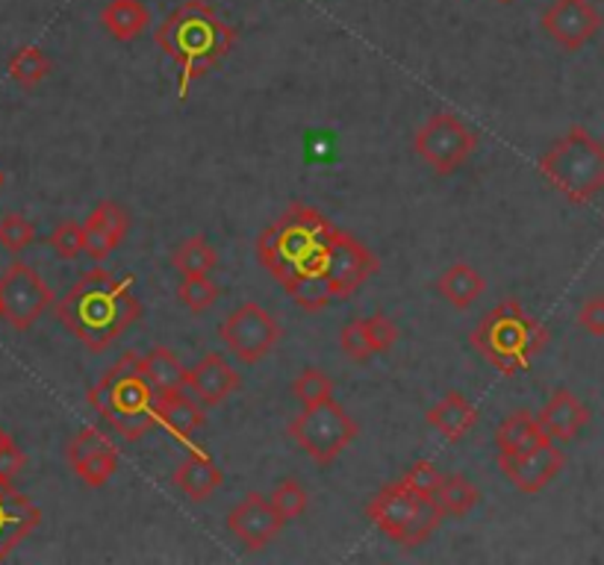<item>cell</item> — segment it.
<instances>
[{
	"label": "cell",
	"instance_id": "obj_1",
	"mask_svg": "<svg viewBox=\"0 0 604 565\" xmlns=\"http://www.w3.org/2000/svg\"><path fill=\"white\" fill-rule=\"evenodd\" d=\"M139 316L142 300L133 295V280L106 268L86 271L57 304V318L95 353H104Z\"/></svg>",
	"mask_w": 604,
	"mask_h": 565
},
{
	"label": "cell",
	"instance_id": "obj_2",
	"mask_svg": "<svg viewBox=\"0 0 604 565\" xmlns=\"http://www.w3.org/2000/svg\"><path fill=\"white\" fill-rule=\"evenodd\" d=\"M156 48L181 69L177 94L186 101L192 83L213 71L234 51L236 30L207 0H183L154 30Z\"/></svg>",
	"mask_w": 604,
	"mask_h": 565
},
{
	"label": "cell",
	"instance_id": "obj_3",
	"mask_svg": "<svg viewBox=\"0 0 604 565\" xmlns=\"http://www.w3.org/2000/svg\"><path fill=\"white\" fill-rule=\"evenodd\" d=\"M339 227L316 206L293 204L259 233L257 259L280 286L298 275L319 271L325 250Z\"/></svg>",
	"mask_w": 604,
	"mask_h": 565
},
{
	"label": "cell",
	"instance_id": "obj_4",
	"mask_svg": "<svg viewBox=\"0 0 604 565\" xmlns=\"http://www.w3.org/2000/svg\"><path fill=\"white\" fill-rule=\"evenodd\" d=\"M469 342L504 377L522 374L549 345V327L536 321L516 298H504L501 304L478 321Z\"/></svg>",
	"mask_w": 604,
	"mask_h": 565
},
{
	"label": "cell",
	"instance_id": "obj_5",
	"mask_svg": "<svg viewBox=\"0 0 604 565\" xmlns=\"http://www.w3.org/2000/svg\"><path fill=\"white\" fill-rule=\"evenodd\" d=\"M89 403L127 442L142 439L156 424V392L142 369V357L136 353H124L89 389Z\"/></svg>",
	"mask_w": 604,
	"mask_h": 565
},
{
	"label": "cell",
	"instance_id": "obj_6",
	"mask_svg": "<svg viewBox=\"0 0 604 565\" xmlns=\"http://www.w3.org/2000/svg\"><path fill=\"white\" fill-rule=\"evenodd\" d=\"M540 174L570 204H590L604 188V145L587 127H570L540 156Z\"/></svg>",
	"mask_w": 604,
	"mask_h": 565
},
{
	"label": "cell",
	"instance_id": "obj_7",
	"mask_svg": "<svg viewBox=\"0 0 604 565\" xmlns=\"http://www.w3.org/2000/svg\"><path fill=\"white\" fill-rule=\"evenodd\" d=\"M366 515L383 536H389L401 548H416L428 542L442 522V510L433 495H419L401 480L380 489L366 506Z\"/></svg>",
	"mask_w": 604,
	"mask_h": 565
},
{
	"label": "cell",
	"instance_id": "obj_8",
	"mask_svg": "<svg viewBox=\"0 0 604 565\" xmlns=\"http://www.w3.org/2000/svg\"><path fill=\"white\" fill-rule=\"evenodd\" d=\"M357 433L360 424L334 398L304 407L301 415H295L289 424V436L319 465L334 463L355 442Z\"/></svg>",
	"mask_w": 604,
	"mask_h": 565
},
{
	"label": "cell",
	"instance_id": "obj_9",
	"mask_svg": "<svg viewBox=\"0 0 604 565\" xmlns=\"http://www.w3.org/2000/svg\"><path fill=\"white\" fill-rule=\"evenodd\" d=\"M413 151L437 174H454L478 151V136L451 112H440L416 130Z\"/></svg>",
	"mask_w": 604,
	"mask_h": 565
},
{
	"label": "cell",
	"instance_id": "obj_10",
	"mask_svg": "<svg viewBox=\"0 0 604 565\" xmlns=\"http://www.w3.org/2000/svg\"><path fill=\"white\" fill-rule=\"evenodd\" d=\"M53 307L51 286L27 263H12L0 277V318L12 330H30Z\"/></svg>",
	"mask_w": 604,
	"mask_h": 565
},
{
	"label": "cell",
	"instance_id": "obj_11",
	"mask_svg": "<svg viewBox=\"0 0 604 565\" xmlns=\"http://www.w3.org/2000/svg\"><path fill=\"white\" fill-rule=\"evenodd\" d=\"M218 336L236 360L242 362H259L263 357L275 351V345L284 336V327L277 325L268 309L259 304H242L231 316L222 321Z\"/></svg>",
	"mask_w": 604,
	"mask_h": 565
},
{
	"label": "cell",
	"instance_id": "obj_12",
	"mask_svg": "<svg viewBox=\"0 0 604 565\" xmlns=\"http://www.w3.org/2000/svg\"><path fill=\"white\" fill-rule=\"evenodd\" d=\"M378 257L360 239H355L346 230H337L334 239H330L328 250H325L319 271L325 277V282H328L334 300H339L351 298L362 282L369 280L371 275H378Z\"/></svg>",
	"mask_w": 604,
	"mask_h": 565
},
{
	"label": "cell",
	"instance_id": "obj_13",
	"mask_svg": "<svg viewBox=\"0 0 604 565\" xmlns=\"http://www.w3.org/2000/svg\"><path fill=\"white\" fill-rule=\"evenodd\" d=\"M563 465H566V456L549 436H543L525 451H516V454H499V469L504 471V477L525 495L543 492L561 474Z\"/></svg>",
	"mask_w": 604,
	"mask_h": 565
},
{
	"label": "cell",
	"instance_id": "obj_14",
	"mask_svg": "<svg viewBox=\"0 0 604 565\" xmlns=\"http://www.w3.org/2000/svg\"><path fill=\"white\" fill-rule=\"evenodd\" d=\"M545 35L563 51H581L602 30V12L590 0H554L540 18Z\"/></svg>",
	"mask_w": 604,
	"mask_h": 565
},
{
	"label": "cell",
	"instance_id": "obj_15",
	"mask_svg": "<svg viewBox=\"0 0 604 565\" xmlns=\"http://www.w3.org/2000/svg\"><path fill=\"white\" fill-rule=\"evenodd\" d=\"M284 518L277 513L272 501L259 492H250L234 513L227 515V531L234 533L236 540L250 551L266 548L268 542L275 540L277 533L284 531Z\"/></svg>",
	"mask_w": 604,
	"mask_h": 565
},
{
	"label": "cell",
	"instance_id": "obj_16",
	"mask_svg": "<svg viewBox=\"0 0 604 565\" xmlns=\"http://www.w3.org/2000/svg\"><path fill=\"white\" fill-rule=\"evenodd\" d=\"M42 522V510L21 495L12 480H0V563Z\"/></svg>",
	"mask_w": 604,
	"mask_h": 565
},
{
	"label": "cell",
	"instance_id": "obj_17",
	"mask_svg": "<svg viewBox=\"0 0 604 565\" xmlns=\"http://www.w3.org/2000/svg\"><path fill=\"white\" fill-rule=\"evenodd\" d=\"M127 227L130 218L124 213V206H119L115 201H101L86 218V224H83V250L92 259H98V263H104L106 257H113V250L124 242Z\"/></svg>",
	"mask_w": 604,
	"mask_h": 565
},
{
	"label": "cell",
	"instance_id": "obj_18",
	"mask_svg": "<svg viewBox=\"0 0 604 565\" xmlns=\"http://www.w3.org/2000/svg\"><path fill=\"white\" fill-rule=\"evenodd\" d=\"M536 421H540V430H543L552 442H572V439L579 436L581 430L590 424V410L579 394L572 392V389H566V386H561V389H554L552 398L545 401V407L540 410Z\"/></svg>",
	"mask_w": 604,
	"mask_h": 565
},
{
	"label": "cell",
	"instance_id": "obj_19",
	"mask_svg": "<svg viewBox=\"0 0 604 565\" xmlns=\"http://www.w3.org/2000/svg\"><path fill=\"white\" fill-rule=\"evenodd\" d=\"M186 389L207 407H218V403L231 398L239 389V374L225 362V357L218 353H207L204 360H198L186 374Z\"/></svg>",
	"mask_w": 604,
	"mask_h": 565
},
{
	"label": "cell",
	"instance_id": "obj_20",
	"mask_svg": "<svg viewBox=\"0 0 604 565\" xmlns=\"http://www.w3.org/2000/svg\"><path fill=\"white\" fill-rule=\"evenodd\" d=\"M424 421H428V428L437 430L446 442H460V439L467 436L469 430L478 424V407L469 401L467 394L458 392V389H451V392H446L440 401L433 403L431 410L424 412Z\"/></svg>",
	"mask_w": 604,
	"mask_h": 565
},
{
	"label": "cell",
	"instance_id": "obj_21",
	"mask_svg": "<svg viewBox=\"0 0 604 565\" xmlns=\"http://www.w3.org/2000/svg\"><path fill=\"white\" fill-rule=\"evenodd\" d=\"M156 421L163 424L174 439L192 442L204 428V410L192 401L186 392L156 394Z\"/></svg>",
	"mask_w": 604,
	"mask_h": 565
},
{
	"label": "cell",
	"instance_id": "obj_22",
	"mask_svg": "<svg viewBox=\"0 0 604 565\" xmlns=\"http://www.w3.org/2000/svg\"><path fill=\"white\" fill-rule=\"evenodd\" d=\"M222 471L209 460L204 451H192L177 471H174V486L181 489L190 501H207L216 495V489L222 486Z\"/></svg>",
	"mask_w": 604,
	"mask_h": 565
},
{
	"label": "cell",
	"instance_id": "obj_23",
	"mask_svg": "<svg viewBox=\"0 0 604 565\" xmlns=\"http://www.w3.org/2000/svg\"><path fill=\"white\" fill-rule=\"evenodd\" d=\"M101 24L115 42H133L151 27V9L142 0H110L101 12Z\"/></svg>",
	"mask_w": 604,
	"mask_h": 565
},
{
	"label": "cell",
	"instance_id": "obj_24",
	"mask_svg": "<svg viewBox=\"0 0 604 565\" xmlns=\"http://www.w3.org/2000/svg\"><path fill=\"white\" fill-rule=\"evenodd\" d=\"M437 289H440V295L449 300L451 307L467 309L481 298L487 282H483V277L469 263H454V266L442 271V277L437 280Z\"/></svg>",
	"mask_w": 604,
	"mask_h": 565
},
{
	"label": "cell",
	"instance_id": "obj_25",
	"mask_svg": "<svg viewBox=\"0 0 604 565\" xmlns=\"http://www.w3.org/2000/svg\"><path fill=\"white\" fill-rule=\"evenodd\" d=\"M543 436L545 433L540 430V421H536L534 412L516 410L510 412L508 419L499 424V430H495V445H499V454H516V451L536 445Z\"/></svg>",
	"mask_w": 604,
	"mask_h": 565
},
{
	"label": "cell",
	"instance_id": "obj_26",
	"mask_svg": "<svg viewBox=\"0 0 604 565\" xmlns=\"http://www.w3.org/2000/svg\"><path fill=\"white\" fill-rule=\"evenodd\" d=\"M142 369H145L147 380H151L156 394L183 392L186 389V374H190V369H183L181 360L168 348H154L147 357H142Z\"/></svg>",
	"mask_w": 604,
	"mask_h": 565
},
{
	"label": "cell",
	"instance_id": "obj_27",
	"mask_svg": "<svg viewBox=\"0 0 604 565\" xmlns=\"http://www.w3.org/2000/svg\"><path fill=\"white\" fill-rule=\"evenodd\" d=\"M433 501L440 504L442 515H467L478 506L481 492H478L475 483H469L467 477L449 474V477H442L440 489L433 492Z\"/></svg>",
	"mask_w": 604,
	"mask_h": 565
},
{
	"label": "cell",
	"instance_id": "obj_28",
	"mask_svg": "<svg viewBox=\"0 0 604 565\" xmlns=\"http://www.w3.org/2000/svg\"><path fill=\"white\" fill-rule=\"evenodd\" d=\"M172 263L181 271V277L213 275L218 268V250L213 245H207L201 236H192L183 245H177Z\"/></svg>",
	"mask_w": 604,
	"mask_h": 565
},
{
	"label": "cell",
	"instance_id": "obj_29",
	"mask_svg": "<svg viewBox=\"0 0 604 565\" xmlns=\"http://www.w3.org/2000/svg\"><path fill=\"white\" fill-rule=\"evenodd\" d=\"M51 60L44 56L39 48H33V44H27V48H21V51L12 53V60H9V78L16 80L21 89H35L39 83H42L48 74H51Z\"/></svg>",
	"mask_w": 604,
	"mask_h": 565
},
{
	"label": "cell",
	"instance_id": "obj_30",
	"mask_svg": "<svg viewBox=\"0 0 604 565\" xmlns=\"http://www.w3.org/2000/svg\"><path fill=\"white\" fill-rule=\"evenodd\" d=\"M286 295L298 304L301 309H307V312H319V309H325L334 300V295H330L328 282H325V277H321V271H310V275H298L293 277L289 282H284Z\"/></svg>",
	"mask_w": 604,
	"mask_h": 565
},
{
	"label": "cell",
	"instance_id": "obj_31",
	"mask_svg": "<svg viewBox=\"0 0 604 565\" xmlns=\"http://www.w3.org/2000/svg\"><path fill=\"white\" fill-rule=\"evenodd\" d=\"M115 465H119V451H115L113 442H106L104 448H98L95 454H89L80 465H74V474H78L89 489H101L110 483V477L115 474Z\"/></svg>",
	"mask_w": 604,
	"mask_h": 565
},
{
	"label": "cell",
	"instance_id": "obj_32",
	"mask_svg": "<svg viewBox=\"0 0 604 565\" xmlns=\"http://www.w3.org/2000/svg\"><path fill=\"white\" fill-rule=\"evenodd\" d=\"M177 298L183 300V307H190L192 312H204V309H213L218 300V282L209 275H192L183 277L181 289H177Z\"/></svg>",
	"mask_w": 604,
	"mask_h": 565
},
{
	"label": "cell",
	"instance_id": "obj_33",
	"mask_svg": "<svg viewBox=\"0 0 604 565\" xmlns=\"http://www.w3.org/2000/svg\"><path fill=\"white\" fill-rule=\"evenodd\" d=\"M35 227L30 218H24L21 213H7L0 218V245L9 250V254H21L33 245Z\"/></svg>",
	"mask_w": 604,
	"mask_h": 565
},
{
	"label": "cell",
	"instance_id": "obj_34",
	"mask_svg": "<svg viewBox=\"0 0 604 565\" xmlns=\"http://www.w3.org/2000/svg\"><path fill=\"white\" fill-rule=\"evenodd\" d=\"M268 501H272V506L280 513L284 522H293V518H298L307 510L310 497H307V489L298 480H284V483H277Z\"/></svg>",
	"mask_w": 604,
	"mask_h": 565
},
{
	"label": "cell",
	"instance_id": "obj_35",
	"mask_svg": "<svg viewBox=\"0 0 604 565\" xmlns=\"http://www.w3.org/2000/svg\"><path fill=\"white\" fill-rule=\"evenodd\" d=\"M293 394L304 407H310V403H319L325 398H334V380L321 369H304L295 377Z\"/></svg>",
	"mask_w": 604,
	"mask_h": 565
},
{
	"label": "cell",
	"instance_id": "obj_36",
	"mask_svg": "<svg viewBox=\"0 0 604 565\" xmlns=\"http://www.w3.org/2000/svg\"><path fill=\"white\" fill-rule=\"evenodd\" d=\"M51 248L57 250L60 259H78L83 254V224L62 222L57 224V230L51 233Z\"/></svg>",
	"mask_w": 604,
	"mask_h": 565
},
{
	"label": "cell",
	"instance_id": "obj_37",
	"mask_svg": "<svg viewBox=\"0 0 604 565\" xmlns=\"http://www.w3.org/2000/svg\"><path fill=\"white\" fill-rule=\"evenodd\" d=\"M362 325H366V333H369L371 351L387 353L389 348H396L401 330H398L392 318L383 316V312H375L371 318H362Z\"/></svg>",
	"mask_w": 604,
	"mask_h": 565
},
{
	"label": "cell",
	"instance_id": "obj_38",
	"mask_svg": "<svg viewBox=\"0 0 604 565\" xmlns=\"http://www.w3.org/2000/svg\"><path fill=\"white\" fill-rule=\"evenodd\" d=\"M401 483H405L407 489L419 492V495H433V492L440 489L442 474L431 460H419V463H413L405 474H401Z\"/></svg>",
	"mask_w": 604,
	"mask_h": 565
},
{
	"label": "cell",
	"instance_id": "obj_39",
	"mask_svg": "<svg viewBox=\"0 0 604 565\" xmlns=\"http://www.w3.org/2000/svg\"><path fill=\"white\" fill-rule=\"evenodd\" d=\"M339 348H342V353L346 357H351L355 362L369 360L371 353V342H369V333H366V325H362V318H357V321H351V325L342 327V333H339Z\"/></svg>",
	"mask_w": 604,
	"mask_h": 565
},
{
	"label": "cell",
	"instance_id": "obj_40",
	"mask_svg": "<svg viewBox=\"0 0 604 565\" xmlns=\"http://www.w3.org/2000/svg\"><path fill=\"white\" fill-rule=\"evenodd\" d=\"M106 442H110V439H106L98 428H83L78 436L71 439L69 448H65V460H69V465L74 469V465L83 463L89 454H95L98 448H104Z\"/></svg>",
	"mask_w": 604,
	"mask_h": 565
},
{
	"label": "cell",
	"instance_id": "obj_41",
	"mask_svg": "<svg viewBox=\"0 0 604 565\" xmlns=\"http://www.w3.org/2000/svg\"><path fill=\"white\" fill-rule=\"evenodd\" d=\"M579 325L590 336H604V295H593L579 307Z\"/></svg>",
	"mask_w": 604,
	"mask_h": 565
},
{
	"label": "cell",
	"instance_id": "obj_42",
	"mask_svg": "<svg viewBox=\"0 0 604 565\" xmlns=\"http://www.w3.org/2000/svg\"><path fill=\"white\" fill-rule=\"evenodd\" d=\"M27 465V454L16 445V439H9L7 445H0V480H12L21 474Z\"/></svg>",
	"mask_w": 604,
	"mask_h": 565
},
{
	"label": "cell",
	"instance_id": "obj_43",
	"mask_svg": "<svg viewBox=\"0 0 604 565\" xmlns=\"http://www.w3.org/2000/svg\"><path fill=\"white\" fill-rule=\"evenodd\" d=\"M9 439H12V436H9V433H7V430H3V428H0V445H7V442H9Z\"/></svg>",
	"mask_w": 604,
	"mask_h": 565
},
{
	"label": "cell",
	"instance_id": "obj_44",
	"mask_svg": "<svg viewBox=\"0 0 604 565\" xmlns=\"http://www.w3.org/2000/svg\"><path fill=\"white\" fill-rule=\"evenodd\" d=\"M3 186H7V174H3V168H0V192H3Z\"/></svg>",
	"mask_w": 604,
	"mask_h": 565
},
{
	"label": "cell",
	"instance_id": "obj_45",
	"mask_svg": "<svg viewBox=\"0 0 604 565\" xmlns=\"http://www.w3.org/2000/svg\"><path fill=\"white\" fill-rule=\"evenodd\" d=\"M499 3H513V0H499Z\"/></svg>",
	"mask_w": 604,
	"mask_h": 565
}]
</instances>
